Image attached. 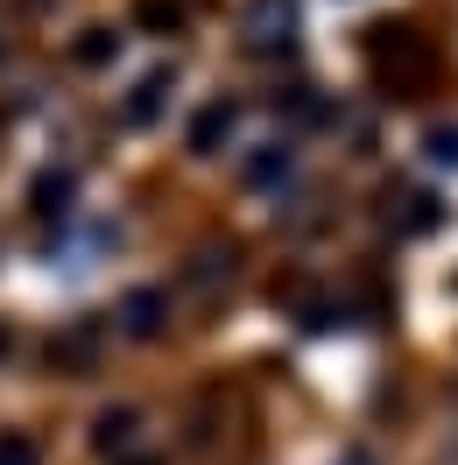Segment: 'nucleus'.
<instances>
[{"label": "nucleus", "instance_id": "nucleus-4", "mask_svg": "<svg viewBox=\"0 0 458 465\" xmlns=\"http://www.w3.org/2000/svg\"><path fill=\"white\" fill-rule=\"evenodd\" d=\"M155 324H163V296H155V290H134V296H127V331L148 339Z\"/></svg>", "mask_w": 458, "mask_h": 465}, {"label": "nucleus", "instance_id": "nucleus-3", "mask_svg": "<svg viewBox=\"0 0 458 465\" xmlns=\"http://www.w3.org/2000/svg\"><path fill=\"white\" fill-rule=\"evenodd\" d=\"M170 85H176L170 71H148L142 85H134V99H127V120H155V114H163V92H170Z\"/></svg>", "mask_w": 458, "mask_h": 465}, {"label": "nucleus", "instance_id": "nucleus-2", "mask_svg": "<svg viewBox=\"0 0 458 465\" xmlns=\"http://www.w3.org/2000/svg\"><path fill=\"white\" fill-rule=\"evenodd\" d=\"M226 134H233V106H226V99H212V106L198 114V127H191V148H198V155H212Z\"/></svg>", "mask_w": 458, "mask_h": 465}, {"label": "nucleus", "instance_id": "nucleus-5", "mask_svg": "<svg viewBox=\"0 0 458 465\" xmlns=\"http://www.w3.org/2000/svg\"><path fill=\"white\" fill-rule=\"evenodd\" d=\"M289 163H296V155H289V142H268V155H254V163H247V183H275V176H289Z\"/></svg>", "mask_w": 458, "mask_h": 465}, {"label": "nucleus", "instance_id": "nucleus-8", "mask_svg": "<svg viewBox=\"0 0 458 465\" xmlns=\"http://www.w3.org/2000/svg\"><path fill=\"white\" fill-rule=\"evenodd\" d=\"M0 465H35V451H29V444H7V451H0Z\"/></svg>", "mask_w": 458, "mask_h": 465}, {"label": "nucleus", "instance_id": "nucleus-7", "mask_svg": "<svg viewBox=\"0 0 458 465\" xmlns=\"http://www.w3.org/2000/svg\"><path fill=\"white\" fill-rule=\"evenodd\" d=\"M106 57H114V35H106V29H92L85 43H78V64H106Z\"/></svg>", "mask_w": 458, "mask_h": 465}, {"label": "nucleus", "instance_id": "nucleus-1", "mask_svg": "<svg viewBox=\"0 0 458 465\" xmlns=\"http://www.w3.org/2000/svg\"><path fill=\"white\" fill-rule=\"evenodd\" d=\"M247 50L254 57H275V50H289L296 43V0H247Z\"/></svg>", "mask_w": 458, "mask_h": 465}, {"label": "nucleus", "instance_id": "nucleus-6", "mask_svg": "<svg viewBox=\"0 0 458 465\" xmlns=\"http://www.w3.org/2000/svg\"><path fill=\"white\" fill-rule=\"evenodd\" d=\"M430 163H452L458 170V127H430Z\"/></svg>", "mask_w": 458, "mask_h": 465}]
</instances>
